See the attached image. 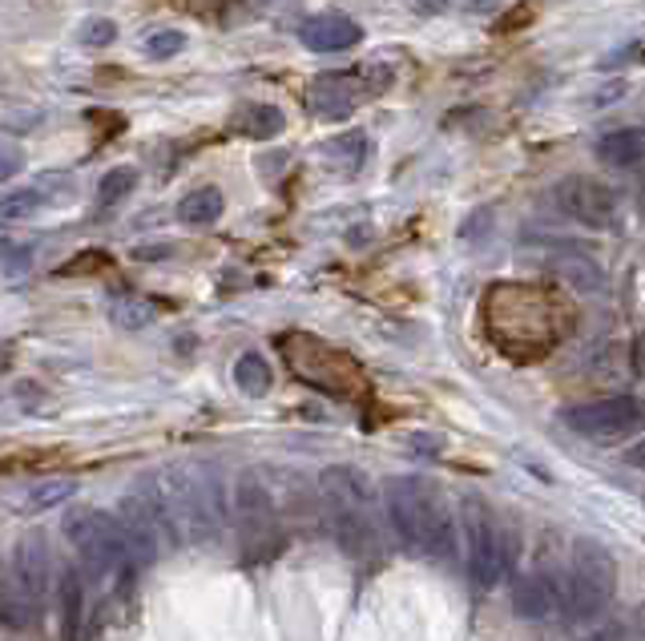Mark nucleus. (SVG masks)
Masks as SVG:
<instances>
[{
	"instance_id": "obj_8",
	"label": "nucleus",
	"mask_w": 645,
	"mask_h": 641,
	"mask_svg": "<svg viewBox=\"0 0 645 641\" xmlns=\"http://www.w3.org/2000/svg\"><path fill=\"white\" fill-rule=\"evenodd\" d=\"M557 206L569 214L573 223L589 226V230H609V226L618 223V194L601 178H589V173L561 178Z\"/></svg>"
},
{
	"instance_id": "obj_29",
	"label": "nucleus",
	"mask_w": 645,
	"mask_h": 641,
	"mask_svg": "<svg viewBox=\"0 0 645 641\" xmlns=\"http://www.w3.org/2000/svg\"><path fill=\"white\" fill-rule=\"evenodd\" d=\"M41 210V190H16V194L0 198V218H29Z\"/></svg>"
},
{
	"instance_id": "obj_12",
	"label": "nucleus",
	"mask_w": 645,
	"mask_h": 641,
	"mask_svg": "<svg viewBox=\"0 0 645 641\" xmlns=\"http://www.w3.org/2000/svg\"><path fill=\"white\" fill-rule=\"evenodd\" d=\"M298 41H303L310 53H343V49H351V45H360L363 29L343 13H319V16H310V21H303Z\"/></svg>"
},
{
	"instance_id": "obj_27",
	"label": "nucleus",
	"mask_w": 645,
	"mask_h": 641,
	"mask_svg": "<svg viewBox=\"0 0 645 641\" xmlns=\"http://www.w3.org/2000/svg\"><path fill=\"white\" fill-rule=\"evenodd\" d=\"M73 493H77V481H45L29 493L25 508H33V513H41V508H57V505H65Z\"/></svg>"
},
{
	"instance_id": "obj_21",
	"label": "nucleus",
	"mask_w": 645,
	"mask_h": 641,
	"mask_svg": "<svg viewBox=\"0 0 645 641\" xmlns=\"http://www.w3.org/2000/svg\"><path fill=\"white\" fill-rule=\"evenodd\" d=\"M110 319L122 327V331H142V327H149V323L158 319V303L154 299H142V295H125L113 303Z\"/></svg>"
},
{
	"instance_id": "obj_1",
	"label": "nucleus",
	"mask_w": 645,
	"mask_h": 641,
	"mask_svg": "<svg viewBox=\"0 0 645 641\" xmlns=\"http://www.w3.org/2000/svg\"><path fill=\"white\" fill-rule=\"evenodd\" d=\"M387 520L411 553L452 561L456 556V520L448 513L444 496L423 476H396L387 481Z\"/></svg>"
},
{
	"instance_id": "obj_17",
	"label": "nucleus",
	"mask_w": 645,
	"mask_h": 641,
	"mask_svg": "<svg viewBox=\"0 0 645 641\" xmlns=\"http://www.w3.org/2000/svg\"><path fill=\"white\" fill-rule=\"evenodd\" d=\"M283 130V110H274L267 101H250L242 110L230 117V134L238 137H250V142H267Z\"/></svg>"
},
{
	"instance_id": "obj_30",
	"label": "nucleus",
	"mask_w": 645,
	"mask_h": 641,
	"mask_svg": "<svg viewBox=\"0 0 645 641\" xmlns=\"http://www.w3.org/2000/svg\"><path fill=\"white\" fill-rule=\"evenodd\" d=\"M113 37H117V29H113V21H89V25L81 29V41H86V45H93V49H101V45H110Z\"/></svg>"
},
{
	"instance_id": "obj_24",
	"label": "nucleus",
	"mask_w": 645,
	"mask_h": 641,
	"mask_svg": "<svg viewBox=\"0 0 645 641\" xmlns=\"http://www.w3.org/2000/svg\"><path fill=\"white\" fill-rule=\"evenodd\" d=\"M553 267H557V274L573 279V286H581V291H597V286H601V271H597V262L585 259V255H561Z\"/></svg>"
},
{
	"instance_id": "obj_28",
	"label": "nucleus",
	"mask_w": 645,
	"mask_h": 641,
	"mask_svg": "<svg viewBox=\"0 0 645 641\" xmlns=\"http://www.w3.org/2000/svg\"><path fill=\"white\" fill-rule=\"evenodd\" d=\"M182 49H186V33H178V29H158L146 37V57H154V61H170Z\"/></svg>"
},
{
	"instance_id": "obj_9",
	"label": "nucleus",
	"mask_w": 645,
	"mask_h": 641,
	"mask_svg": "<svg viewBox=\"0 0 645 641\" xmlns=\"http://www.w3.org/2000/svg\"><path fill=\"white\" fill-rule=\"evenodd\" d=\"M117 529H122V553L129 569H146L158 561L161 553V532L149 517V508L142 496H125L122 513H117Z\"/></svg>"
},
{
	"instance_id": "obj_19",
	"label": "nucleus",
	"mask_w": 645,
	"mask_h": 641,
	"mask_svg": "<svg viewBox=\"0 0 645 641\" xmlns=\"http://www.w3.org/2000/svg\"><path fill=\"white\" fill-rule=\"evenodd\" d=\"M223 190H214V185H199V190H190L182 202H178V223L186 226H211L218 223V214H223Z\"/></svg>"
},
{
	"instance_id": "obj_31",
	"label": "nucleus",
	"mask_w": 645,
	"mask_h": 641,
	"mask_svg": "<svg viewBox=\"0 0 645 641\" xmlns=\"http://www.w3.org/2000/svg\"><path fill=\"white\" fill-rule=\"evenodd\" d=\"M21 166H25V154H21L16 146H4V142H0V182L13 178Z\"/></svg>"
},
{
	"instance_id": "obj_4",
	"label": "nucleus",
	"mask_w": 645,
	"mask_h": 641,
	"mask_svg": "<svg viewBox=\"0 0 645 641\" xmlns=\"http://www.w3.org/2000/svg\"><path fill=\"white\" fill-rule=\"evenodd\" d=\"M61 532L65 541L77 549L89 577H110L113 569L125 565L122 529H117V517H110L105 508H89V505L65 508Z\"/></svg>"
},
{
	"instance_id": "obj_11",
	"label": "nucleus",
	"mask_w": 645,
	"mask_h": 641,
	"mask_svg": "<svg viewBox=\"0 0 645 641\" xmlns=\"http://www.w3.org/2000/svg\"><path fill=\"white\" fill-rule=\"evenodd\" d=\"M310 113L322 117V122H343L355 101H360V77L355 74H322L315 77V86L307 93Z\"/></svg>"
},
{
	"instance_id": "obj_22",
	"label": "nucleus",
	"mask_w": 645,
	"mask_h": 641,
	"mask_svg": "<svg viewBox=\"0 0 645 641\" xmlns=\"http://www.w3.org/2000/svg\"><path fill=\"white\" fill-rule=\"evenodd\" d=\"M585 641H645V609L613 617L606 626H597L593 633H585Z\"/></svg>"
},
{
	"instance_id": "obj_2",
	"label": "nucleus",
	"mask_w": 645,
	"mask_h": 641,
	"mask_svg": "<svg viewBox=\"0 0 645 641\" xmlns=\"http://www.w3.org/2000/svg\"><path fill=\"white\" fill-rule=\"evenodd\" d=\"M488 331L512 359H536L557 347V303L536 286H497L488 295Z\"/></svg>"
},
{
	"instance_id": "obj_7",
	"label": "nucleus",
	"mask_w": 645,
	"mask_h": 641,
	"mask_svg": "<svg viewBox=\"0 0 645 641\" xmlns=\"http://www.w3.org/2000/svg\"><path fill=\"white\" fill-rule=\"evenodd\" d=\"M561 419H565V428H573L593 445H618V440L645 432V404L633 395H606V400L565 407Z\"/></svg>"
},
{
	"instance_id": "obj_5",
	"label": "nucleus",
	"mask_w": 645,
	"mask_h": 641,
	"mask_svg": "<svg viewBox=\"0 0 645 641\" xmlns=\"http://www.w3.org/2000/svg\"><path fill=\"white\" fill-rule=\"evenodd\" d=\"M279 351L286 356V363H291V371H295L298 380L315 383L322 392L355 395L363 387L355 359L336 351L331 344H322V339H310V335H298V331L283 335V339H279Z\"/></svg>"
},
{
	"instance_id": "obj_14",
	"label": "nucleus",
	"mask_w": 645,
	"mask_h": 641,
	"mask_svg": "<svg viewBox=\"0 0 645 641\" xmlns=\"http://www.w3.org/2000/svg\"><path fill=\"white\" fill-rule=\"evenodd\" d=\"M41 597L29 589V581L16 573L13 565L0 569V626L4 629H25L37 621Z\"/></svg>"
},
{
	"instance_id": "obj_13",
	"label": "nucleus",
	"mask_w": 645,
	"mask_h": 641,
	"mask_svg": "<svg viewBox=\"0 0 645 641\" xmlns=\"http://www.w3.org/2000/svg\"><path fill=\"white\" fill-rule=\"evenodd\" d=\"M561 609V589L545 573H524L512 585V614L521 621H548Z\"/></svg>"
},
{
	"instance_id": "obj_20",
	"label": "nucleus",
	"mask_w": 645,
	"mask_h": 641,
	"mask_svg": "<svg viewBox=\"0 0 645 641\" xmlns=\"http://www.w3.org/2000/svg\"><path fill=\"white\" fill-rule=\"evenodd\" d=\"M235 383H238V392L250 395V400H259V395L271 392V363L259 356V351H242V356L235 359Z\"/></svg>"
},
{
	"instance_id": "obj_32",
	"label": "nucleus",
	"mask_w": 645,
	"mask_h": 641,
	"mask_svg": "<svg viewBox=\"0 0 645 641\" xmlns=\"http://www.w3.org/2000/svg\"><path fill=\"white\" fill-rule=\"evenodd\" d=\"M98 267H105V255H81V259H73L69 267H65V274H77V271H98Z\"/></svg>"
},
{
	"instance_id": "obj_23",
	"label": "nucleus",
	"mask_w": 645,
	"mask_h": 641,
	"mask_svg": "<svg viewBox=\"0 0 645 641\" xmlns=\"http://www.w3.org/2000/svg\"><path fill=\"white\" fill-rule=\"evenodd\" d=\"M33 271V247L29 243H13V238H0V274L9 283H21Z\"/></svg>"
},
{
	"instance_id": "obj_3",
	"label": "nucleus",
	"mask_w": 645,
	"mask_h": 641,
	"mask_svg": "<svg viewBox=\"0 0 645 641\" xmlns=\"http://www.w3.org/2000/svg\"><path fill=\"white\" fill-rule=\"evenodd\" d=\"M618 593V561L609 556V549L593 537L573 541L569 573L561 585V614L569 626H593L597 617L613 605Z\"/></svg>"
},
{
	"instance_id": "obj_18",
	"label": "nucleus",
	"mask_w": 645,
	"mask_h": 641,
	"mask_svg": "<svg viewBox=\"0 0 645 641\" xmlns=\"http://www.w3.org/2000/svg\"><path fill=\"white\" fill-rule=\"evenodd\" d=\"M57 605H61V633L65 641H81V614H86V581L77 569L61 573V589H57Z\"/></svg>"
},
{
	"instance_id": "obj_10",
	"label": "nucleus",
	"mask_w": 645,
	"mask_h": 641,
	"mask_svg": "<svg viewBox=\"0 0 645 641\" xmlns=\"http://www.w3.org/2000/svg\"><path fill=\"white\" fill-rule=\"evenodd\" d=\"M319 493L327 501V513H355V517H372V481L360 469L348 464H331L319 472Z\"/></svg>"
},
{
	"instance_id": "obj_16",
	"label": "nucleus",
	"mask_w": 645,
	"mask_h": 641,
	"mask_svg": "<svg viewBox=\"0 0 645 641\" xmlns=\"http://www.w3.org/2000/svg\"><path fill=\"white\" fill-rule=\"evenodd\" d=\"M597 161L609 170H633L645 166V130L625 125V130H609L597 137Z\"/></svg>"
},
{
	"instance_id": "obj_6",
	"label": "nucleus",
	"mask_w": 645,
	"mask_h": 641,
	"mask_svg": "<svg viewBox=\"0 0 645 641\" xmlns=\"http://www.w3.org/2000/svg\"><path fill=\"white\" fill-rule=\"evenodd\" d=\"M464 541H468V573L480 589H493L509 573V537L480 496L464 501Z\"/></svg>"
},
{
	"instance_id": "obj_25",
	"label": "nucleus",
	"mask_w": 645,
	"mask_h": 641,
	"mask_svg": "<svg viewBox=\"0 0 645 641\" xmlns=\"http://www.w3.org/2000/svg\"><path fill=\"white\" fill-rule=\"evenodd\" d=\"M137 185V170L134 166H117V170H105L98 182V202L101 206H113V202H122L129 190Z\"/></svg>"
},
{
	"instance_id": "obj_33",
	"label": "nucleus",
	"mask_w": 645,
	"mask_h": 641,
	"mask_svg": "<svg viewBox=\"0 0 645 641\" xmlns=\"http://www.w3.org/2000/svg\"><path fill=\"white\" fill-rule=\"evenodd\" d=\"M625 464H630V469H645V440H637L633 448H625Z\"/></svg>"
},
{
	"instance_id": "obj_15",
	"label": "nucleus",
	"mask_w": 645,
	"mask_h": 641,
	"mask_svg": "<svg viewBox=\"0 0 645 641\" xmlns=\"http://www.w3.org/2000/svg\"><path fill=\"white\" fill-rule=\"evenodd\" d=\"M13 569L29 581V589L37 593L41 601L49 597V585H53V553H49V541H45V532H25V537L16 541Z\"/></svg>"
},
{
	"instance_id": "obj_26",
	"label": "nucleus",
	"mask_w": 645,
	"mask_h": 641,
	"mask_svg": "<svg viewBox=\"0 0 645 641\" xmlns=\"http://www.w3.org/2000/svg\"><path fill=\"white\" fill-rule=\"evenodd\" d=\"M327 154L339 161V170H360L363 166V154H367V137L355 130V134H343V137H336L331 146H327Z\"/></svg>"
}]
</instances>
